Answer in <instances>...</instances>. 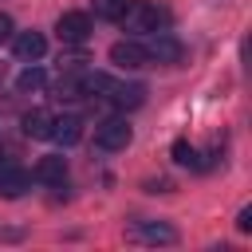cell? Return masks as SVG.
Segmentation results:
<instances>
[{"label":"cell","instance_id":"cell-5","mask_svg":"<svg viewBox=\"0 0 252 252\" xmlns=\"http://www.w3.org/2000/svg\"><path fill=\"white\" fill-rule=\"evenodd\" d=\"M102 94H106L118 110H134V106L146 102V87H142V83H118V79H106Z\"/></svg>","mask_w":252,"mask_h":252},{"label":"cell","instance_id":"cell-7","mask_svg":"<svg viewBox=\"0 0 252 252\" xmlns=\"http://www.w3.org/2000/svg\"><path fill=\"white\" fill-rule=\"evenodd\" d=\"M12 51L20 63H35V59H43L47 39H43V32H20V35H12Z\"/></svg>","mask_w":252,"mask_h":252},{"label":"cell","instance_id":"cell-2","mask_svg":"<svg viewBox=\"0 0 252 252\" xmlns=\"http://www.w3.org/2000/svg\"><path fill=\"white\" fill-rule=\"evenodd\" d=\"M130 142H134V130H130L126 118H102V122L94 126V146L106 150V154H118V150H126Z\"/></svg>","mask_w":252,"mask_h":252},{"label":"cell","instance_id":"cell-14","mask_svg":"<svg viewBox=\"0 0 252 252\" xmlns=\"http://www.w3.org/2000/svg\"><path fill=\"white\" fill-rule=\"evenodd\" d=\"M169 154H173V161H177V165H189V169H201V154H197V150H193V146H189L185 138H177Z\"/></svg>","mask_w":252,"mask_h":252},{"label":"cell","instance_id":"cell-1","mask_svg":"<svg viewBox=\"0 0 252 252\" xmlns=\"http://www.w3.org/2000/svg\"><path fill=\"white\" fill-rule=\"evenodd\" d=\"M169 20H173V12H169L165 0H130V8L122 12V28L126 32H138V35L165 32Z\"/></svg>","mask_w":252,"mask_h":252},{"label":"cell","instance_id":"cell-20","mask_svg":"<svg viewBox=\"0 0 252 252\" xmlns=\"http://www.w3.org/2000/svg\"><path fill=\"white\" fill-rule=\"evenodd\" d=\"M0 161H4V154H0Z\"/></svg>","mask_w":252,"mask_h":252},{"label":"cell","instance_id":"cell-3","mask_svg":"<svg viewBox=\"0 0 252 252\" xmlns=\"http://www.w3.org/2000/svg\"><path fill=\"white\" fill-rule=\"evenodd\" d=\"M126 240H134V244H177V228L165 224V220H130Z\"/></svg>","mask_w":252,"mask_h":252},{"label":"cell","instance_id":"cell-9","mask_svg":"<svg viewBox=\"0 0 252 252\" xmlns=\"http://www.w3.org/2000/svg\"><path fill=\"white\" fill-rule=\"evenodd\" d=\"M28 185H32V177H28L20 165L0 161V193H4V197H24V193H28Z\"/></svg>","mask_w":252,"mask_h":252},{"label":"cell","instance_id":"cell-4","mask_svg":"<svg viewBox=\"0 0 252 252\" xmlns=\"http://www.w3.org/2000/svg\"><path fill=\"white\" fill-rule=\"evenodd\" d=\"M110 63L122 67V71H138V67H146V63H150L146 43H138V39H118V43H110Z\"/></svg>","mask_w":252,"mask_h":252},{"label":"cell","instance_id":"cell-10","mask_svg":"<svg viewBox=\"0 0 252 252\" xmlns=\"http://www.w3.org/2000/svg\"><path fill=\"white\" fill-rule=\"evenodd\" d=\"M35 181H43V185H63V181H67V161H63V154H47V158H39V165H35Z\"/></svg>","mask_w":252,"mask_h":252},{"label":"cell","instance_id":"cell-8","mask_svg":"<svg viewBox=\"0 0 252 252\" xmlns=\"http://www.w3.org/2000/svg\"><path fill=\"white\" fill-rule=\"evenodd\" d=\"M146 55H150V63H177L181 59V43L169 32H154L150 43H146Z\"/></svg>","mask_w":252,"mask_h":252},{"label":"cell","instance_id":"cell-15","mask_svg":"<svg viewBox=\"0 0 252 252\" xmlns=\"http://www.w3.org/2000/svg\"><path fill=\"white\" fill-rule=\"evenodd\" d=\"M126 8H130V0H94V16L98 20H122Z\"/></svg>","mask_w":252,"mask_h":252},{"label":"cell","instance_id":"cell-17","mask_svg":"<svg viewBox=\"0 0 252 252\" xmlns=\"http://www.w3.org/2000/svg\"><path fill=\"white\" fill-rule=\"evenodd\" d=\"M236 228H240V232H252V209H248V205L236 213Z\"/></svg>","mask_w":252,"mask_h":252},{"label":"cell","instance_id":"cell-6","mask_svg":"<svg viewBox=\"0 0 252 252\" xmlns=\"http://www.w3.org/2000/svg\"><path fill=\"white\" fill-rule=\"evenodd\" d=\"M55 32H59L63 43H87V35H91V16H87V12H63V16L55 20Z\"/></svg>","mask_w":252,"mask_h":252},{"label":"cell","instance_id":"cell-16","mask_svg":"<svg viewBox=\"0 0 252 252\" xmlns=\"http://www.w3.org/2000/svg\"><path fill=\"white\" fill-rule=\"evenodd\" d=\"M146 189L150 193H173V181L169 177H158V181H146Z\"/></svg>","mask_w":252,"mask_h":252},{"label":"cell","instance_id":"cell-12","mask_svg":"<svg viewBox=\"0 0 252 252\" xmlns=\"http://www.w3.org/2000/svg\"><path fill=\"white\" fill-rule=\"evenodd\" d=\"M51 122H55V114L51 110H28L24 114V134L28 138H51Z\"/></svg>","mask_w":252,"mask_h":252},{"label":"cell","instance_id":"cell-19","mask_svg":"<svg viewBox=\"0 0 252 252\" xmlns=\"http://www.w3.org/2000/svg\"><path fill=\"white\" fill-rule=\"evenodd\" d=\"M0 240H24L20 228H0Z\"/></svg>","mask_w":252,"mask_h":252},{"label":"cell","instance_id":"cell-11","mask_svg":"<svg viewBox=\"0 0 252 252\" xmlns=\"http://www.w3.org/2000/svg\"><path fill=\"white\" fill-rule=\"evenodd\" d=\"M51 138H55L59 146H75V142L83 138V122H79V114H63V118H55V122H51Z\"/></svg>","mask_w":252,"mask_h":252},{"label":"cell","instance_id":"cell-18","mask_svg":"<svg viewBox=\"0 0 252 252\" xmlns=\"http://www.w3.org/2000/svg\"><path fill=\"white\" fill-rule=\"evenodd\" d=\"M8 39H12V16L0 12V43H8Z\"/></svg>","mask_w":252,"mask_h":252},{"label":"cell","instance_id":"cell-13","mask_svg":"<svg viewBox=\"0 0 252 252\" xmlns=\"http://www.w3.org/2000/svg\"><path fill=\"white\" fill-rule=\"evenodd\" d=\"M16 87L24 91V94H32V91H43L47 87V75H43V67H35V63H28L20 75H16Z\"/></svg>","mask_w":252,"mask_h":252}]
</instances>
